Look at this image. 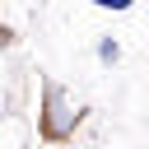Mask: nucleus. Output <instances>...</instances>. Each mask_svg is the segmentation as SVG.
I'll list each match as a JSON object with an SVG mask.
<instances>
[{
  "label": "nucleus",
  "instance_id": "f257e3e1",
  "mask_svg": "<svg viewBox=\"0 0 149 149\" xmlns=\"http://www.w3.org/2000/svg\"><path fill=\"white\" fill-rule=\"evenodd\" d=\"M98 56H102V61H116V56H121V47H116V42H102V47H98Z\"/></svg>",
  "mask_w": 149,
  "mask_h": 149
},
{
  "label": "nucleus",
  "instance_id": "f03ea898",
  "mask_svg": "<svg viewBox=\"0 0 149 149\" xmlns=\"http://www.w3.org/2000/svg\"><path fill=\"white\" fill-rule=\"evenodd\" d=\"M93 5H102V9H130L135 0H93Z\"/></svg>",
  "mask_w": 149,
  "mask_h": 149
}]
</instances>
